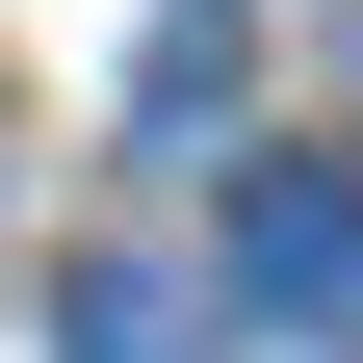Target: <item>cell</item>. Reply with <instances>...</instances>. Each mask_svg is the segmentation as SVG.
Masks as SVG:
<instances>
[{
    "label": "cell",
    "mask_w": 363,
    "mask_h": 363,
    "mask_svg": "<svg viewBox=\"0 0 363 363\" xmlns=\"http://www.w3.org/2000/svg\"><path fill=\"white\" fill-rule=\"evenodd\" d=\"M234 311L259 337H363V182L337 156H259L234 182Z\"/></svg>",
    "instance_id": "6da1fadb"
},
{
    "label": "cell",
    "mask_w": 363,
    "mask_h": 363,
    "mask_svg": "<svg viewBox=\"0 0 363 363\" xmlns=\"http://www.w3.org/2000/svg\"><path fill=\"white\" fill-rule=\"evenodd\" d=\"M52 363H208V286H182V259H78L52 286Z\"/></svg>",
    "instance_id": "7a4b0ae2"
},
{
    "label": "cell",
    "mask_w": 363,
    "mask_h": 363,
    "mask_svg": "<svg viewBox=\"0 0 363 363\" xmlns=\"http://www.w3.org/2000/svg\"><path fill=\"white\" fill-rule=\"evenodd\" d=\"M156 130H234V0H156V52H130Z\"/></svg>",
    "instance_id": "3957f363"
}]
</instances>
